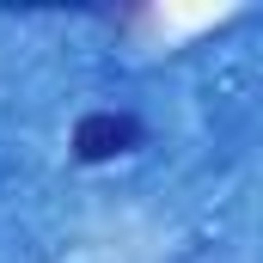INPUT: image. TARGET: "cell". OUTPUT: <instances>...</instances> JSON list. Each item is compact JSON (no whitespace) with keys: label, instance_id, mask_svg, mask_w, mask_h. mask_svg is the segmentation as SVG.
<instances>
[{"label":"cell","instance_id":"6da1fadb","mask_svg":"<svg viewBox=\"0 0 263 263\" xmlns=\"http://www.w3.org/2000/svg\"><path fill=\"white\" fill-rule=\"evenodd\" d=\"M141 117L129 110H86L80 123H73V159H86V165H98V159H117V153H129L141 147Z\"/></svg>","mask_w":263,"mask_h":263}]
</instances>
